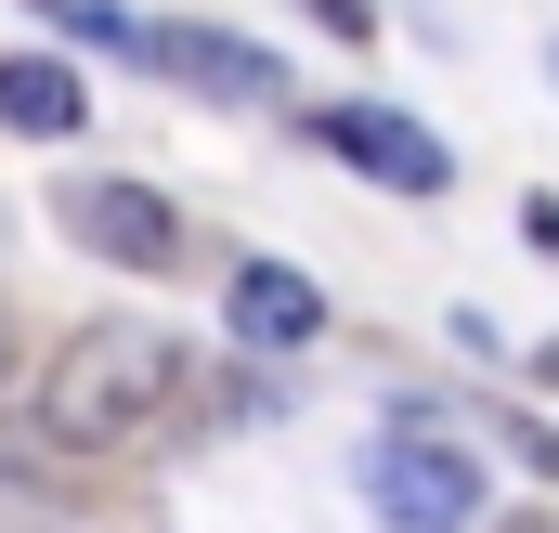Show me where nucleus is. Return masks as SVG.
Returning <instances> with one entry per match:
<instances>
[{
	"mask_svg": "<svg viewBox=\"0 0 559 533\" xmlns=\"http://www.w3.org/2000/svg\"><path fill=\"white\" fill-rule=\"evenodd\" d=\"M182 391H195L182 339H169V325H143V312H105V325H79V339L39 365L26 429H39L52 455H143V442H156V416H169Z\"/></svg>",
	"mask_w": 559,
	"mask_h": 533,
	"instance_id": "obj_1",
	"label": "nucleus"
},
{
	"mask_svg": "<svg viewBox=\"0 0 559 533\" xmlns=\"http://www.w3.org/2000/svg\"><path fill=\"white\" fill-rule=\"evenodd\" d=\"M365 495H378V521H391V533H468V521H481V469H468V455L429 429L417 403L378 429V455H365Z\"/></svg>",
	"mask_w": 559,
	"mask_h": 533,
	"instance_id": "obj_2",
	"label": "nucleus"
},
{
	"mask_svg": "<svg viewBox=\"0 0 559 533\" xmlns=\"http://www.w3.org/2000/svg\"><path fill=\"white\" fill-rule=\"evenodd\" d=\"M52 209H66V235H79L92 261H118V273H169V261H182V209H169V196H143V182H118V169L66 182Z\"/></svg>",
	"mask_w": 559,
	"mask_h": 533,
	"instance_id": "obj_3",
	"label": "nucleus"
},
{
	"mask_svg": "<svg viewBox=\"0 0 559 533\" xmlns=\"http://www.w3.org/2000/svg\"><path fill=\"white\" fill-rule=\"evenodd\" d=\"M312 131H325V156H352V169H365V182H391V196H442V182H455L442 131H417L404 105H325Z\"/></svg>",
	"mask_w": 559,
	"mask_h": 533,
	"instance_id": "obj_4",
	"label": "nucleus"
},
{
	"mask_svg": "<svg viewBox=\"0 0 559 533\" xmlns=\"http://www.w3.org/2000/svg\"><path fill=\"white\" fill-rule=\"evenodd\" d=\"M156 79H182V92H209V105H274L286 66L261 52V39H235V26H143L131 39Z\"/></svg>",
	"mask_w": 559,
	"mask_h": 533,
	"instance_id": "obj_5",
	"label": "nucleus"
},
{
	"mask_svg": "<svg viewBox=\"0 0 559 533\" xmlns=\"http://www.w3.org/2000/svg\"><path fill=\"white\" fill-rule=\"evenodd\" d=\"M222 312H235L248 352H312V339H325V286L299 261H235V299H222Z\"/></svg>",
	"mask_w": 559,
	"mask_h": 533,
	"instance_id": "obj_6",
	"label": "nucleus"
},
{
	"mask_svg": "<svg viewBox=\"0 0 559 533\" xmlns=\"http://www.w3.org/2000/svg\"><path fill=\"white\" fill-rule=\"evenodd\" d=\"M79 118H92L79 66H52V52H0V131H26V143H66Z\"/></svg>",
	"mask_w": 559,
	"mask_h": 533,
	"instance_id": "obj_7",
	"label": "nucleus"
},
{
	"mask_svg": "<svg viewBox=\"0 0 559 533\" xmlns=\"http://www.w3.org/2000/svg\"><path fill=\"white\" fill-rule=\"evenodd\" d=\"M508 455H521V469H559V429H534V416H508Z\"/></svg>",
	"mask_w": 559,
	"mask_h": 533,
	"instance_id": "obj_8",
	"label": "nucleus"
},
{
	"mask_svg": "<svg viewBox=\"0 0 559 533\" xmlns=\"http://www.w3.org/2000/svg\"><path fill=\"white\" fill-rule=\"evenodd\" d=\"M495 533H559V521H547V508H508V521H495Z\"/></svg>",
	"mask_w": 559,
	"mask_h": 533,
	"instance_id": "obj_9",
	"label": "nucleus"
},
{
	"mask_svg": "<svg viewBox=\"0 0 559 533\" xmlns=\"http://www.w3.org/2000/svg\"><path fill=\"white\" fill-rule=\"evenodd\" d=\"M0 391H13V325H0Z\"/></svg>",
	"mask_w": 559,
	"mask_h": 533,
	"instance_id": "obj_10",
	"label": "nucleus"
}]
</instances>
